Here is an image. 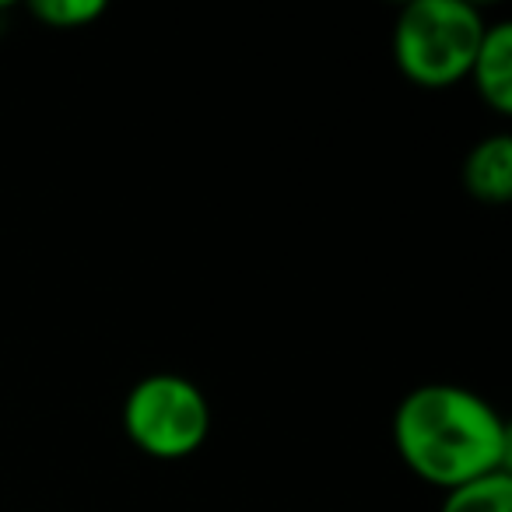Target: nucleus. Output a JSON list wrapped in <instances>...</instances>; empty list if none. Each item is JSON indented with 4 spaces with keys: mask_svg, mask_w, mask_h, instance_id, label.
I'll list each match as a JSON object with an SVG mask.
<instances>
[{
    "mask_svg": "<svg viewBox=\"0 0 512 512\" xmlns=\"http://www.w3.org/2000/svg\"><path fill=\"white\" fill-rule=\"evenodd\" d=\"M393 446L421 481L453 491L509 470L512 435L481 393L456 383H425L397 404Z\"/></svg>",
    "mask_w": 512,
    "mask_h": 512,
    "instance_id": "nucleus-1",
    "label": "nucleus"
},
{
    "mask_svg": "<svg viewBox=\"0 0 512 512\" xmlns=\"http://www.w3.org/2000/svg\"><path fill=\"white\" fill-rule=\"evenodd\" d=\"M488 22L467 0H411L393 25V60L421 88H449L470 74Z\"/></svg>",
    "mask_w": 512,
    "mask_h": 512,
    "instance_id": "nucleus-2",
    "label": "nucleus"
},
{
    "mask_svg": "<svg viewBox=\"0 0 512 512\" xmlns=\"http://www.w3.org/2000/svg\"><path fill=\"white\" fill-rule=\"evenodd\" d=\"M123 428L141 453L155 460H183L207 442L211 404L186 376L155 372L130 386L123 400Z\"/></svg>",
    "mask_w": 512,
    "mask_h": 512,
    "instance_id": "nucleus-3",
    "label": "nucleus"
},
{
    "mask_svg": "<svg viewBox=\"0 0 512 512\" xmlns=\"http://www.w3.org/2000/svg\"><path fill=\"white\" fill-rule=\"evenodd\" d=\"M470 81L477 95L495 109L498 116L512 113V25L495 22L484 29L477 57L470 64Z\"/></svg>",
    "mask_w": 512,
    "mask_h": 512,
    "instance_id": "nucleus-4",
    "label": "nucleus"
},
{
    "mask_svg": "<svg viewBox=\"0 0 512 512\" xmlns=\"http://www.w3.org/2000/svg\"><path fill=\"white\" fill-rule=\"evenodd\" d=\"M463 183L481 204H509L512 197V137L491 134L470 148L463 162Z\"/></svg>",
    "mask_w": 512,
    "mask_h": 512,
    "instance_id": "nucleus-5",
    "label": "nucleus"
},
{
    "mask_svg": "<svg viewBox=\"0 0 512 512\" xmlns=\"http://www.w3.org/2000/svg\"><path fill=\"white\" fill-rule=\"evenodd\" d=\"M442 512H512V470H495L446 491Z\"/></svg>",
    "mask_w": 512,
    "mask_h": 512,
    "instance_id": "nucleus-6",
    "label": "nucleus"
},
{
    "mask_svg": "<svg viewBox=\"0 0 512 512\" xmlns=\"http://www.w3.org/2000/svg\"><path fill=\"white\" fill-rule=\"evenodd\" d=\"M29 11L50 29H78V25L99 22L106 15L102 0H36Z\"/></svg>",
    "mask_w": 512,
    "mask_h": 512,
    "instance_id": "nucleus-7",
    "label": "nucleus"
}]
</instances>
